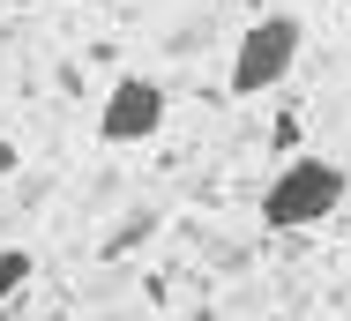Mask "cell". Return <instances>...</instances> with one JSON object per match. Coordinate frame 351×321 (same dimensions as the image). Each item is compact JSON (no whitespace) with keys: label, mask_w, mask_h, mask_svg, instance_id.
Segmentation results:
<instances>
[{"label":"cell","mask_w":351,"mask_h":321,"mask_svg":"<svg viewBox=\"0 0 351 321\" xmlns=\"http://www.w3.org/2000/svg\"><path fill=\"white\" fill-rule=\"evenodd\" d=\"M165 82H149V75H120L112 90H105V105H97V142H112V150H135L149 134L165 128Z\"/></svg>","instance_id":"cell-3"},{"label":"cell","mask_w":351,"mask_h":321,"mask_svg":"<svg viewBox=\"0 0 351 321\" xmlns=\"http://www.w3.org/2000/svg\"><path fill=\"white\" fill-rule=\"evenodd\" d=\"M195 321H217V314H195Z\"/></svg>","instance_id":"cell-6"},{"label":"cell","mask_w":351,"mask_h":321,"mask_svg":"<svg viewBox=\"0 0 351 321\" xmlns=\"http://www.w3.org/2000/svg\"><path fill=\"white\" fill-rule=\"evenodd\" d=\"M344 194H351V180L337 157H284L277 180L262 187V224L269 232H314L344 209Z\"/></svg>","instance_id":"cell-1"},{"label":"cell","mask_w":351,"mask_h":321,"mask_svg":"<svg viewBox=\"0 0 351 321\" xmlns=\"http://www.w3.org/2000/svg\"><path fill=\"white\" fill-rule=\"evenodd\" d=\"M15 172H23V150H15L8 134H0V180H15Z\"/></svg>","instance_id":"cell-5"},{"label":"cell","mask_w":351,"mask_h":321,"mask_svg":"<svg viewBox=\"0 0 351 321\" xmlns=\"http://www.w3.org/2000/svg\"><path fill=\"white\" fill-rule=\"evenodd\" d=\"M306 53V23L299 15H254L239 38H232V97H269L291 82V67Z\"/></svg>","instance_id":"cell-2"},{"label":"cell","mask_w":351,"mask_h":321,"mask_svg":"<svg viewBox=\"0 0 351 321\" xmlns=\"http://www.w3.org/2000/svg\"><path fill=\"white\" fill-rule=\"evenodd\" d=\"M30 276H38V254L30 247H0V299H15Z\"/></svg>","instance_id":"cell-4"}]
</instances>
